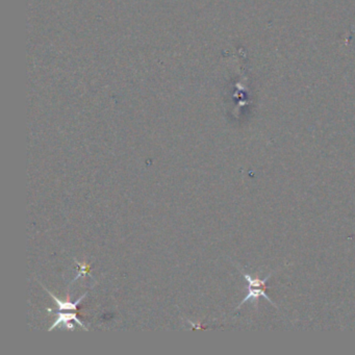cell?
Masks as SVG:
<instances>
[{"mask_svg":"<svg viewBox=\"0 0 355 355\" xmlns=\"http://www.w3.org/2000/svg\"><path fill=\"white\" fill-rule=\"evenodd\" d=\"M240 273L243 274V276L245 277V280H247V282L249 284V293L248 295L244 298V300L240 302V304L238 306V308H240L243 306V304L246 302V301H249V300H252V301H256L258 303V300L260 297H264L267 299L268 301H270L273 306H275V303L267 296L264 293V290H266V284H267L268 280L271 277L272 274L268 275L267 277L264 278V280H260V278L258 277H252L250 276L249 274H246L244 271L240 270Z\"/></svg>","mask_w":355,"mask_h":355,"instance_id":"6da1fadb","label":"cell"},{"mask_svg":"<svg viewBox=\"0 0 355 355\" xmlns=\"http://www.w3.org/2000/svg\"><path fill=\"white\" fill-rule=\"evenodd\" d=\"M56 320L54 321V325L48 329V332H52L54 329L56 327H58V326L60 328H67V329H70V330H72V329L74 328V325L70 323L71 321L76 322L80 326H82L86 332H88V328L84 326V324L82 322H80V320L78 318V316H76V314H71V312L62 314V312H56Z\"/></svg>","mask_w":355,"mask_h":355,"instance_id":"7a4b0ae2","label":"cell"},{"mask_svg":"<svg viewBox=\"0 0 355 355\" xmlns=\"http://www.w3.org/2000/svg\"><path fill=\"white\" fill-rule=\"evenodd\" d=\"M42 286L46 290L47 293L54 299V301H56V304H58V310H78V303L86 296V294H88V293H84L75 303H73V302H62V301H60L56 296H54L48 288H46L44 286Z\"/></svg>","mask_w":355,"mask_h":355,"instance_id":"3957f363","label":"cell"},{"mask_svg":"<svg viewBox=\"0 0 355 355\" xmlns=\"http://www.w3.org/2000/svg\"><path fill=\"white\" fill-rule=\"evenodd\" d=\"M78 264L82 267V270H80V274H78V276L76 277L75 280H78V278L80 276L82 275V273H84H84H88V269H90V268H88V266H86V264H84V266H82V264Z\"/></svg>","mask_w":355,"mask_h":355,"instance_id":"277c9868","label":"cell"}]
</instances>
